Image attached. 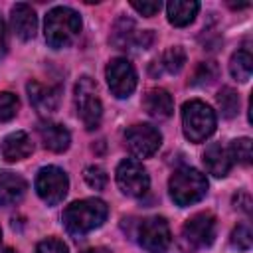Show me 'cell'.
I'll return each mask as SVG.
<instances>
[{"label": "cell", "mask_w": 253, "mask_h": 253, "mask_svg": "<svg viewBox=\"0 0 253 253\" xmlns=\"http://www.w3.org/2000/svg\"><path fill=\"white\" fill-rule=\"evenodd\" d=\"M231 245L237 251H249L251 249V229L247 223H239L231 231Z\"/></svg>", "instance_id": "83f0119b"}, {"label": "cell", "mask_w": 253, "mask_h": 253, "mask_svg": "<svg viewBox=\"0 0 253 253\" xmlns=\"http://www.w3.org/2000/svg\"><path fill=\"white\" fill-rule=\"evenodd\" d=\"M125 144L136 158H148L160 148L162 134L152 125H132L125 132Z\"/></svg>", "instance_id": "30bf717a"}, {"label": "cell", "mask_w": 253, "mask_h": 253, "mask_svg": "<svg viewBox=\"0 0 253 253\" xmlns=\"http://www.w3.org/2000/svg\"><path fill=\"white\" fill-rule=\"evenodd\" d=\"M251 71H253V57H251V51L249 49H237L231 59H229V73L235 81H249L251 77Z\"/></svg>", "instance_id": "ffe728a7"}, {"label": "cell", "mask_w": 253, "mask_h": 253, "mask_svg": "<svg viewBox=\"0 0 253 253\" xmlns=\"http://www.w3.org/2000/svg\"><path fill=\"white\" fill-rule=\"evenodd\" d=\"M32 150H34L32 138L24 130H14L2 140V156L8 162H18V160L28 158Z\"/></svg>", "instance_id": "9a60e30c"}, {"label": "cell", "mask_w": 253, "mask_h": 253, "mask_svg": "<svg viewBox=\"0 0 253 253\" xmlns=\"http://www.w3.org/2000/svg\"><path fill=\"white\" fill-rule=\"evenodd\" d=\"M28 190V184L22 176L14 172L0 174V206H14L18 204Z\"/></svg>", "instance_id": "ac0fdd59"}, {"label": "cell", "mask_w": 253, "mask_h": 253, "mask_svg": "<svg viewBox=\"0 0 253 253\" xmlns=\"http://www.w3.org/2000/svg\"><path fill=\"white\" fill-rule=\"evenodd\" d=\"M105 77H107L111 93L119 99L130 97L132 91L136 89V71L126 57L111 59L105 69Z\"/></svg>", "instance_id": "8fae6325"}, {"label": "cell", "mask_w": 253, "mask_h": 253, "mask_svg": "<svg viewBox=\"0 0 253 253\" xmlns=\"http://www.w3.org/2000/svg\"><path fill=\"white\" fill-rule=\"evenodd\" d=\"M215 113L210 105L200 99L188 101L182 107V126L190 142H204L215 130Z\"/></svg>", "instance_id": "277c9868"}, {"label": "cell", "mask_w": 253, "mask_h": 253, "mask_svg": "<svg viewBox=\"0 0 253 253\" xmlns=\"http://www.w3.org/2000/svg\"><path fill=\"white\" fill-rule=\"evenodd\" d=\"M138 243L148 253H164L172 243L170 225L164 217L152 215L138 225Z\"/></svg>", "instance_id": "9c48e42d"}, {"label": "cell", "mask_w": 253, "mask_h": 253, "mask_svg": "<svg viewBox=\"0 0 253 253\" xmlns=\"http://www.w3.org/2000/svg\"><path fill=\"white\" fill-rule=\"evenodd\" d=\"M75 107H77V115L87 130H93L101 125L103 105H101V99L97 97L95 81L87 75H83L75 85Z\"/></svg>", "instance_id": "5b68a950"}, {"label": "cell", "mask_w": 253, "mask_h": 253, "mask_svg": "<svg viewBox=\"0 0 253 253\" xmlns=\"http://www.w3.org/2000/svg\"><path fill=\"white\" fill-rule=\"evenodd\" d=\"M115 178L121 192L128 198H142L150 188V178L146 168L134 158H125L123 162H119Z\"/></svg>", "instance_id": "52a82bcc"}, {"label": "cell", "mask_w": 253, "mask_h": 253, "mask_svg": "<svg viewBox=\"0 0 253 253\" xmlns=\"http://www.w3.org/2000/svg\"><path fill=\"white\" fill-rule=\"evenodd\" d=\"M0 239H2V227H0Z\"/></svg>", "instance_id": "e575fe53"}, {"label": "cell", "mask_w": 253, "mask_h": 253, "mask_svg": "<svg viewBox=\"0 0 253 253\" xmlns=\"http://www.w3.org/2000/svg\"><path fill=\"white\" fill-rule=\"evenodd\" d=\"M10 24H12V32L22 40L28 42L36 36L38 30V16L34 12V8L30 4H14L12 12H10Z\"/></svg>", "instance_id": "7c38bea8"}, {"label": "cell", "mask_w": 253, "mask_h": 253, "mask_svg": "<svg viewBox=\"0 0 253 253\" xmlns=\"http://www.w3.org/2000/svg\"><path fill=\"white\" fill-rule=\"evenodd\" d=\"M227 150H229L231 160H235V162H239L243 166L251 164V156H253V152H251V138H247V136L235 138V140H231Z\"/></svg>", "instance_id": "7402d4cb"}, {"label": "cell", "mask_w": 253, "mask_h": 253, "mask_svg": "<svg viewBox=\"0 0 253 253\" xmlns=\"http://www.w3.org/2000/svg\"><path fill=\"white\" fill-rule=\"evenodd\" d=\"M81 32V16L69 6H55L47 12L43 22V34L47 45L53 49L67 47Z\"/></svg>", "instance_id": "7a4b0ae2"}, {"label": "cell", "mask_w": 253, "mask_h": 253, "mask_svg": "<svg viewBox=\"0 0 253 253\" xmlns=\"http://www.w3.org/2000/svg\"><path fill=\"white\" fill-rule=\"evenodd\" d=\"M231 164H233V160L229 156V150L223 148L221 144L211 142L206 148V152H204V166H206L208 174H211L215 178H223V176L229 174Z\"/></svg>", "instance_id": "2e32d148"}, {"label": "cell", "mask_w": 253, "mask_h": 253, "mask_svg": "<svg viewBox=\"0 0 253 253\" xmlns=\"http://www.w3.org/2000/svg\"><path fill=\"white\" fill-rule=\"evenodd\" d=\"M217 73H219V69H217V65L213 61H204L194 71L192 85H210L213 79H217Z\"/></svg>", "instance_id": "484cf974"}, {"label": "cell", "mask_w": 253, "mask_h": 253, "mask_svg": "<svg viewBox=\"0 0 253 253\" xmlns=\"http://www.w3.org/2000/svg\"><path fill=\"white\" fill-rule=\"evenodd\" d=\"M0 253H16L12 247H4V249H0Z\"/></svg>", "instance_id": "836d02e7"}, {"label": "cell", "mask_w": 253, "mask_h": 253, "mask_svg": "<svg viewBox=\"0 0 253 253\" xmlns=\"http://www.w3.org/2000/svg\"><path fill=\"white\" fill-rule=\"evenodd\" d=\"M144 111L152 117V119H158V121H164L168 119L172 113H174V101H172V95L166 91V89H150L146 95H144Z\"/></svg>", "instance_id": "e0dca14e"}, {"label": "cell", "mask_w": 253, "mask_h": 253, "mask_svg": "<svg viewBox=\"0 0 253 253\" xmlns=\"http://www.w3.org/2000/svg\"><path fill=\"white\" fill-rule=\"evenodd\" d=\"M83 253H111L107 247H91V249H87V251H83Z\"/></svg>", "instance_id": "d6a6232c"}, {"label": "cell", "mask_w": 253, "mask_h": 253, "mask_svg": "<svg viewBox=\"0 0 253 253\" xmlns=\"http://www.w3.org/2000/svg\"><path fill=\"white\" fill-rule=\"evenodd\" d=\"M132 30H134V24L132 20H126V18H121L115 28H113V34H111V42L119 47V49H125L128 45V42L132 40Z\"/></svg>", "instance_id": "cb8c5ba5"}, {"label": "cell", "mask_w": 253, "mask_h": 253, "mask_svg": "<svg viewBox=\"0 0 253 253\" xmlns=\"http://www.w3.org/2000/svg\"><path fill=\"white\" fill-rule=\"evenodd\" d=\"M130 6L138 12V14H142V16H146V18H150V16H154L158 10H160V2H156V0H144V2H130Z\"/></svg>", "instance_id": "f546056e"}, {"label": "cell", "mask_w": 253, "mask_h": 253, "mask_svg": "<svg viewBox=\"0 0 253 253\" xmlns=\"http://www.w3.org/2000/svg\"><path fill=\"white\" fill-rule=\"evenodd\" d=\"M36 253H69V251H67V245L61 239L47 237V239H43V241L38 243Z\"/></svg>", "instance_id": "f1b7e54d"}, {"label": "cell", "mask_w": 253, "mask_h": 253, "mask_svg": "<svg viewBox=\"0 0 253 253\" xmlns=\"http://www.w3.org/2000/svg\"><path fill=\"white\" fill-rule=\"evenodd\" d=\"M233 204H235L237 210H241V211H245V213H251V196H249L247 192H239V194H235Z\"/></svg>", "instance_id": "4dcf8cb0"}, {"label": "cell", "mask_w": 253, "mask_h": 253, "mask_svg": "<svg viewBox=\"0 0 253 253\" xmlns=\"http://www.w3.org/2000/svg\"><path fill=\"white\" fill-rule=\"evenodd\" d=\"M168 190H170L172 202L180 208H186L200 202L208 194V178L200 170L184 166L170 176Z\"/></svg>", "instance_id": "3957f363"}, {"label": "cell", "mask_w": 253, "mask_h": 253, "mask_svg": "<svg viewBox=\"0 0 253 253\" xmlns=\"http://www.w3.org/2000/svg\"><path fill=\"white\" fill-rule=\"evenodd\" d=\"M67 190H69V178L59 166H43L38 170L36 192L47 206L59 204L67 196Z\"/></svg>", "instance_id": "ba28073f"}, {"label": "cell", "mask_w": 253, "mask_h": 253, "mask_svg": "<svg viewBox=\"0 0 253 253\" xmlns=\"http://www.w3.org/2000/svg\"><path fill=\"white\" fill-rule=\"evenodd\" d=\"M20 109V99L10 91H0V123L12 121Z\"/></svg>", "instance_id": "d4e9b609"}, {"label": "cell", "mask_w": 253, "mask_h": 253, "mask_svg": "<svg viewBox=\"0 0 253 253\" xmlns=\"http://www.w3.org/2000/svg\"><path fill=\"white\" fill-rule=\"evenodd\" d=\"M28 97H30V103L40 113H47L49 115L59 105L61 89L59 87H51V85H43L40 81H30L28 83Z\"/></svg>", "instance_id": "4fadbf2b"}, {"label": "cell", "mask_w": 253, "mask_h": 253, "mask_svg": "<svg viewBox=\"0 0 253 253\" xmlns=\"http://www.w3.org/2000/svg\"><path fill=\"white\" fill-rule=\"evenodd\" d=\"M109 215V208L103 200L99 198H85V200H77L71 202L65 210H63V225L67 229V233L75 235V237H83L89 231L97 229L103 225V221Z\"/></svg>", "instance_id": "6da1fadb"}, {"label": "cell", "mask_w": 253, "mask_h": 253, "mask_svg": "<svg viewBox=\"0 0 253 253\" xmlns=\"http://www.w3.org/2000/svg\"><path fill=\"white\" fill-rule=\"evenodd\" d=\"M180 237H182V245H184L186 253L211 245V241L215 237V217H213V213L200 211V213L192 215L184 223Z\"/></svg>", "instance_id": "8992f818"}, {"label": "cell", "mask_w": 253, "mask_h": 253, "mask_svg": "<svg viewBox=\"0 0 253 253\" xmlns=\"http://www.w3.org/2000/svg\"><path fill=\"white\" fill-rule=\"evenodd\" d=\"M200 12V2L196 0H172L166 6L168 22L176 28H184L194 22V18Z\"/></svg>", "instance_id": "d6986e66"}, {"label": "cell", "mask_w": 253, "mask_h": 253, "mask_svg": "<svg viewBox=\"0 0 253 253\" xmlns=\"http://www.w3.org/2000/svg\"><path fill=\"white\" fill-rule=\"evenodd\" d=\"M217 107L221 111V117L225 119H233L239 111V95L235 89L231 87H221L219 93H217Z\"/></svg>", "instance_id": "44dd1931"}, {"label": "cell", "mask_w": 253, "mask_h": 253, "mask_svg": "<svg viewBox=\"0 0 253 253\" xmlns=\"http://www.w3.org/2000/svg\"><path fill=\"white\" fill-rule=\"evenodd\" d=\"M83 178H85V182H87L91 188H95V190H103V188L107 186V182H109V176H107L105 168H101V166H97V164L87 166V168L83 170Z\"/></svg>", "instance_id": "4316f807"}, {"label": "cell", "mask_w": 253, "mask_h": 253, "mask_svg": "<svg viewBox=\"0 0 253 253\" xmlns=\"http://www.w3.org/2000/svg\"><path fill=\"white\" fill-rule=\"evenodd\" d=\"M38 132H40L43 146L51 152H65L71 144V132L59 123L43 121V123H40Z\"/></svg>", "instance_id": "5bb4252c"}, {"label": "cell", "mask_w": 253, "mask_h": 253, "mask_svg": "<svg viewBox=\"0 0 253 253\" xmlns=\"http://www.w3.org/2000/svg\"><path fill=\"white\" fill-rule=\"evenodd\" d=\"M4 49H6V28L0 18V53H4Z\"/></svg>", "instance_id": "1f68e13d"}, {"label": "cell", "mask_w": 253, "mask_h": 253, "mask_svg": "<svg viewBox=\"0 0 253 253\" xmlns=\"http://www.w3.org/2000/svg\"><path fill=\"white\" fill-rule=\"evenodd\" d=\"M186 63V51L180 47V45H174V47H168L164 53H162V59H160V65L168 71V73H178Z\"/></svg>", "instance_id": "603a6c76"}]
</instances>
